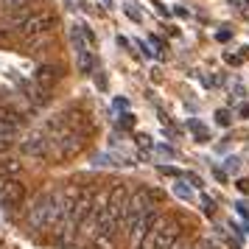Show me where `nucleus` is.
Here are the masks:
<instances>
[{
  "instance_id": "f257e3e1",
  "label": "nucleus",
  "mask_w": 249,
  "mask_h": 249,
  "mask_svg": "<svg viewBox=\"0 0 249 249\" xmlns=\"http://www.w3.org/2000/svg\"><path fill=\"white\" fill-rule=\"evenodd\" d=\"M129 196L124 185H109L101 188L98 193V227H95V244L104 249H112L121 238V230L126 224V207H129Z\"/></svg>"
},
{
  "instance_id": "f03ea898",
  "label": "nucleus",
  "mask_w": 249,
  "mask_h": 249,
  "mask_svg": "<svg viewBox=\"0 0 249 249\" xmlns=\"http://www.w3.org/2000/svg\"><path fill=\"white\" fill-rule=\"evenodd\" d=\"M157 193L154 191H132L129 196V207H126V224L124 232L129 241H143V238L162 221V213L157 210Z\"/></svg>"
},
{
  "instance_id": "7ed1b4c3",
  "label": "nucleus",
  "mask_w": 249,
  "mask_h": 249,
  "mask_svg": "<svg viewBox=\"0 0 249 249\" xmlns=\"http://www.w3.org/2000/svg\"><path fill=\"white\" fill-rule=\"evenodd\" d=\"M59 213H62V191H45L39 193L28 210V227L34 232H53V227L59 221Z\"/></svg>"
},
{
  "instance_id": "20e7f679",
  "label": "nucleus",
  "mask_w": 249,
  "mask_h": 249,
  "mask_svg": "<svg viewBox=\"0 0 249 249\" xmlns=\"http://www.w3.org/2000/svg\"><path fill=\"white\" fill-rule=\"evenodd\" d=\"M179 241H182V224L177 218H162V221L137 244V249H171V247H177Z\"/></svg>"
},
{
  "instance_id": "39448f33",
  "label": "nucleus",
  "mask_w": 249,
  "mask_h": 249,
  "mask_svg": "<svg viewBox=\"0 0 249 249\" xmlns=\"http://www.w3.org/2000/svg\"><path fill=\"white\" fill-rule=\"evenodd\" d=\"M56 28V17L51 12H34L23 25H20V34L31 42H45L48 34Z\"/></svg>"
},
{
  "instance_id": "423d86ee",
  "label": "nucleus",
  "mask_w": 249,
  "mask_h": 249,
  "mask_svg": "<svg viewBox=\"0 0 249 249\" xmlns=\"http://www.w3.org/2000/svg\"><path fill=\"white\" fill-rule=\"evenodd\" d=\"M51 135V132H48ZM51 143H53V157L56 160H68L73 154H79L81 146H84V140L76 129H68V132H53L51 135Z\"/></svg>"
},
{
  "instance_id": "0eeeda50",
  "label": "nucleus",
  "mask_w": 249,
  "mask_h": 249,
  "mask_svg": "<svg viewBox=\"0 0 249 249\" xmlns=\"http://www.w3.org/2000/svg\"><path fill=\"white\" fill-rule=\"evenodd\" d=\"M25 157H34V160H51L53 157V143H51V135L48 132H31L20 143Z\"/></svg>"
},
{
  "instance_id": "6e6552de",
  "label": "nucleus",
  "mask_w": 249,
  "mask_h": 249,
  "mask_svg": "<svg viewBox=\"0 0 249 249\" xmlns=\"http://www.w3.org/2000/svg\"><path fill=\"white\" fill-rule=\"evenodd\" d=\"M48 92H51V90H45L39 81H31V84L23 81V95H25V101L31 104L34 109H39V107H45V104L51 101V95H48Z\"/></svg>"
},
{
  "instance_id": "1a4fd4ad",
  "label": "nucleus",
  "mask_w": 249,
  "mask_h": 249,
  "mask_svg": "<svg viewBox=\"0 0 249 249\" xmlns=\"http://www.w3.org/2000/svg\"><path fill=\"white\" fill-rule=\"evenodd\" d=\"M25 199V188L20 182L14 179H6L3 182V191H0V202L6 204V207H17V204Z\"/></svg>"
},
{
  "instance_id": "9d476101",
  "label": "nucleus",
  "mask_w": 249,
  "mask_h": 249,
  "mask_svg": "<svg viewBox=\"0 0 249 249\" xmlns=\"http://www.w3.org/2000/svg\"><path fill=\"white\" fill-rule=\"evenodd\" d=\"M73 45H76V53H79V70L81 73H92V56H90V51L84 48V42H81L79 31L73 34Z\"/></svg>"
},
{
  "instance_id": "9b49d317",
  "label": "nucleus",
  "mask_w": 249,
  "mask_h": 249,
  "mask_svg": "<svg viewBox=\"0 0 249 249\" xmlns=\"http://www.w3.org/2000/svg\"><path fill=\"white\" fill-rule=\"evenodd\" d=\"M25 115L20 109H14V107H0V124H6L9 129H17V126H23Z\"/></svg>"
},
{
  "instance_id": "f8f14e48",
  "label": "nucleus",
  "mask_w": 249,
  "mask_h": 249,
  "mask_svg": "<svg viewBox=\"0 0 249 249\" xmlns=\"http://www.w3.org/2000/svg\"><path fill=\"white\" fill-rule=\"evenodd\" d=\"M56 79H59V76H56V70L51 68V65H42V68L36 70V76H34V81H39L45 90H51V84H53Z\"/></svg>"
},
{
  "instance_id": "ddd939ff",
  "label": "nucleus",
  "mask_w": 249,
  "mask_h": 249,
  "mask_svg": "<svg viewBox=\"0 0 249 249\" xmlns=\"http://www.w3.org/2000/svg\"><path fill=\"white\" fill-rule=\"evenodd\" d=\"M28 0H0V12H14V9H20V6H25Z\"/></svg>"
},
{
  "instance_id": "4468645a",
  "label": "nucleus",
  "mask_w": 249,
  "mask_h": 249,
  "mask_svg": "<svg viewBox=\"0 0 249 249\" xmlns=\"http://www.w3.org/2000/svg\"><path fill=\"white\" fill-rule=\"evenodd\" d=\"M171 249H196V247H191V244H188V241H185V238H182L179 244H177V247H171Z\"/></svg>"
},
{
  "instance_id": "2eb2a0df",
  "label": "nucleus",
  "mask_w": 249,
  "mask_h": 249,
  "mask_svg": "<svg viewBox=\"0 0 249 249\" xmlns=\"http://www.w3.org/2000/svg\"><path fill=\"white\" fill-rule=\"evenodd\" d=\"M196 249H218V247H213V244H199Z\"/></svg>"
}]
</instances>
